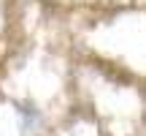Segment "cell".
Segmentation results:
<instances>
[{
	"mask_svg": "<svg viewBox=\"0 0 146 136\" xmlns=\"http://www.w3.org/2000/svg\"><path fill=\"white\" fill-rule=\"evenodd\" d=\"M41 3H46V5H49V3H54V0H41Z\"/></svg>",
	"mask_w": 146,
	"mask_h": 136,
	"instance_id": "cell-1",
	"label": "cell"
}]
</instances>
